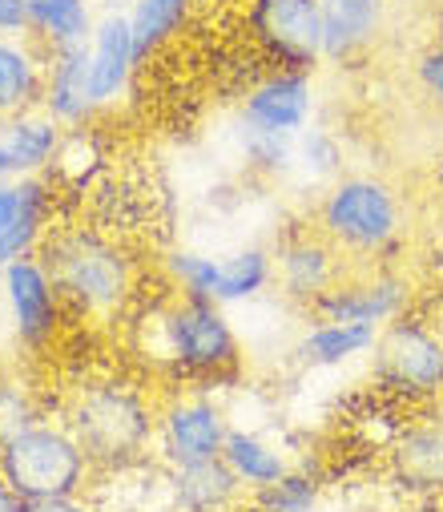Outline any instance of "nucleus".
<instances>
[{"mask_svg": "<svg viewBox=\"0 0 443 512\" xmlns=\"http://www.w3.org/2000/svg\"><path fill=\"white\" fill-rule=\"evenodd\" d=\"M150 331V355L182 388L214 392L242 379V343L222 303L178 295L150 319Z\"/></svg>", "mask_w": 443, "mask_h": 512, "instance_id": "f257e3e1", "label": "nucleus"}, {"mask_svg": "<svg viewBox=\"0 0 443 512\" xmlns=\"http://www.w3.org/2000/svg\"><path fill=\"white\" fill-rule=\"evenodd\" d=\"M315 230L351 263L395 267L407 230L403 194L379 174H343L319 194Z\"/></svg>", "mask_w": 443, "mask_h": 512, "instance_id": "f03ea898", "label": "nucleus"}, {"mask_svg": "<svg viewBox=\"0 0 443 512\" xmlns=\"http://www.w3.org/2000/svg\"><path fill=\"white\" fill-rule=\"evenodd\" d=\"M41 259L73 315L109 319L133 299V259L129 250L97 226L49 230Z\"/></svg>", "mask_w": 443, "mask_h": 512, "instance_id": "7ed1b4c3", "label": "nucleus"}, {"mask_svg": "<svg viewBox=\"0 0 443 512\" xmlns=\"http://www.w3.org/2000/svg\"><path fill=\"white\" fill-rule=\"evenodd\" d=\"M73 436L81 440L85 456L93 460V468L105 472H121L129 464H137L150 444H158V408L145 400L141 388L125 379H101L77 392V400L69 404V420Z\"/></svg>", "mask_w": 443, "mask_h": 512, "instance_id": "20e7f679", "label": "nucleus"}, {"mask_svg": "<svg viewBox=\"0 0 443 512\" xmlns=\"http://www.w3.org/2000/svg\"><path fill=\"white\" fill-rule=\"evenodd\" d=\"M0 476L25 500L81 496L93 476V460L85 456V448L69 424L41 420L0 452Z\"/></svg>", "mask_w": 443, "mask_h": 512, "instance_id": "39448f33", "label": "nucleus"}, {"mask_svg": "<svg viewBox=\"0 0 443 512\" xmlns=\"http://www.w3.org/2000/svg\"><path fill=\"white\" fill-rule=\"evenodd\" d=\"M371 375L379 392L395 400H431L443 392V331L399 315L387 323L371 347Z\"/></svg>", "mask_w": 443, "mask_h": 512, "instance_id": "423d86ee", "label": "nucleus"}, {"mask_svg": "<svg viewBox=\"0 0 443 512\" xmlns=\"http://www.w3.org/2000/svg\"><path fill=\"white\" fill-rule=\"evenodd\" d=\"M246 37L270 69L315 73L323 65L319 0H246Z\"/></svg>", "mask_w": 443, "mask_h": 512, "instance_id": "0eeeda50", "label": "nucleus"}, {"mask_svg": "<svg viewBox=\"0 0 443 512\" xmlns=\"http://www.w3.org/2000/svg\"><path fill=\"white\" fill-rule=\"evenodd\" d=\"M0 307L9 315L13 339L21 343V351L41 355L53 347V339L61 331L65 299H61L41 254H25V259L0 271Z\"/></svg>", "mask_w": 443, "mask_h": 512, "instance_id": "6e6552de", "label": "nucleus"}, {"mask_svg": "<svg viewBox=\"0 0 443 512\" xmlns=\"http://www.w3.org/2000/svg\"><path fill=\"white\" fill-rule=\"evenodd\" d=\"M411 307V283L395 267H363L347 271L331 291H323L307 311L327 323H359L383 331Z\"/></svg>", "mask_w": 443, "mask_h": 512, "instance_id": "1a4fd4ad", "label": "nucleus"}, {"mask_svg": "<svg viewBox=\"0 0 443 512\" xmlns=\"http://www.w3.org/2000/svg\"><path fill=\"white\" fill-rule=\"evenodd\" d=\"M230 436L226 408L214 400V392L182 388L178 396L158 408V456L170 468H190L202 460H218Z\"/></svg>", "mask_w": 443, "mask_h": 512, "instance_id": "9d476101", "label": "nucleus"}, {"mask_svg": "<svg viewBox=\"0 0 443 512\" xmlns=\"http://www.w3.org/2000/svg\"><path fill=\"white\" fill-rule=\"evenodd\" d=\"M238 117H242V130L299 138L315 117V73H294V69L262 73L242 93Z\"/></svg>", "mask_w": 443, "mask_h": 512, "instance_id": "9b49d317", "label": "nucleus"}, {"mask_svg": "<svg viewBox=\"0 0 443 512\" xmlns=\"http://www.w3.org/2000/svg\"><path fill=\"white\" fill-rule=\"evenodd\" d=\"M343 275H347V259L315 226L290 230L274 246V283L290 303H299V307H311Z\"/></svg>", "mask_w": 443, "mask_h": 512, "instance_id": "f8f14e48", "label": "nucleus"}, {"mask_svg": "<svg viewBox=\"0 0 443 512\" xmlns=\"http://www.w3.org/2000/svg\"><path fill=\"white\" fill-rule=\"evenodd\" d=\"M53 206L49 178H0V271L25 254H41L53 230Z\"/></svg>", "mask_w": 443, "mask_h": 512, "instance_id": "ddd939ff", "label": "nucleus"}, {"mask_svg": "<svg viewBox=\"0 0 443 512\" xmlns=\"http://www.w3.org/2000/svg\"><path fill=\"white\" fill-rule=\"evenodd\" d=\"M323 9V65L363 61L391 21V0H319Z\"/></svg>", "mask_w": 443, "mask_h": 512, "instance_id": "4468645a", "label": "nucleus"}, {"mask_svg": "<svg viewBox=\"0 0 443 512\" xmlns=\"http://www.w3.org/2000/svg\"><path fill=\"white\" fill-rule=\"evenodd\" d=\"M137 49H133V29L125 13H101L89 37V81H93V101L97 109H109L125 97L133 73H137Z\"/></svg>", "mask_w": 443, "mask_h": 512, "instance_id": "2eb2a0df", "label": "nucleus"}, {"mask_svg": "<svg viewBox=\"0 0 443 512\" xmlns=\"http://www.w3.org/2000/svg\"><path fill=\"white\" fill-rule=\"evenodd\" d=\"M65 146V125L45 109L0 121V178H41Z\"/></svg>", "mask_w": 443, "mask_h": 512, "instance_id": "dca6fc26", "label": "nucleus"}, {"mask_svg": "<svg viewBox=\"0 0 443 512\" xmlns=\"http://www.w3.org/2000/svg\"><path fill=\"white\" fill-rule=\"evenodd\" d=\"M41 109L53 121H61L65 130H81V125H89L101 113L97 101H93V81H89V45L49 53Z\"/></svg>", "mask_w": 443, "mask_h": 512, "instance_id": "f3484780", "label": "nucleus"}, {"mask_svg": "<svg viewBox=\"0 0 443 512\" xmlns=\"http://www.w3.org/2000/svg\"><path fill=\"white\" fill-rule=\"evenodd\" d=\"M49 53L33 37H0V121L41 109Z\"/></svg>", "mask_w": 443, "mask_h": 512, "instance_id": "a211bd4d", "label": "nucleus"}, {"mask_svg": "<svg viewBox=\"0 0 443 512\" xmlns=\"http://www.w3.org/2000/svg\"><path fill=\"white\" fill-rule=\"evenodd\" d=\"M391 476L419 496L443 492V420H415L395 436Z\"/></svg>", "mask_w": 443, "mask_h": 512, "instance_id": "6ab92c4d", "label": "nucleus"}, {"mask_svg": "<svg viewBox=\"0 0 443 512\" xmlns=\"http://www.w3.org/2000/svg\"><path fill=\"white\" fill-rule=\"evenodd\" d=\"M242 496L246 484L230 472L222 456L190 468H170V500L178 512H234Z\"/></svg>", "mask_w": 443, "mask_h": 512, "instance_id": "aec40b11", "label": "nucleus"}, {"mask_svg": "<svg viewBox=\"0 0 443 512\" xmlns=\"http://www.w3.org/2000/svg\"><path fill=\"white\" fill-rule=\"evenodd\" d=\"M379 331L375 327H359V323H327V319H311L307 331L294 343V355H299L303 367H347L359 355H371Z\"/></svg>", "mask_w": 443, "mask_h": 512, "instance_id": "412c9836", "label": "nucleus"}, {"mask_svg": "<svg viewBox=\"0 0 443 512\" xmlns=\"http://www.w3.org/2000/svg\"><path fill=\"white\" fill-rule=\"evenodd\" d=\"M97 5L93 0H29V37L45 53H61L73 45H89L93 25H97Z\"/></svg>", "mask_w": 443, "mask_h": 512, "instance_id": "4be33fe9", "label": "nucleus"}, {"mask_svg": "<svg viewBox=\"0 0 443 512\" xmlns=\"http://www.w3.org/2000/svg\"><path fill=\"white\" fill-rule=\"evenodd\" d=\"M222 460L246 484L250 496L262 492V488H270L274 480H282L290 472V456L274 440H266V436H258L250 428H230L226 448H222Z\"/></svg>", "mask_w": 443, "mask_h": 512, "instance_id": "5701e85b", "label": "nucleus"}, {"mask_svg": "<svg viewBox=\"0 0 443 512\" xmlns=\"http://www.w3.org/2000/svg\"><path fill=\"white\" fill-rule=\"evenodd\" d=\"M194 5L198 0H133V5L125 9L129 29H133V49H137L141 65L150 57H158L190 25Z\"/></svg>", "mask_w": 443, "mask_h": 512, "instance_id": "b1692460", "label": "nucleus"}, {"mask_svg": "<svg viewBox=\"0 0 443 512\" xmlns=\"http://www.w3.org/2000/svg\"><path fill=\"white\" fill-rule=\"evenodd\" d=\"M270 287H274V250L250 242L230 254H218V295L214 299L222 307L250 303Z\"/></svg>", "mask_w": 443, "mask_h": 512, "instance_id": "393cba45", "label": "nucleus"}, {"mask_svg": "<svg viewBox=\"0 0 443 512\" xmlns=\"http://www.w3.org/2000/svg\"><path fill=\"white\" fill-rule=\"evenodd\" d=\"M323 492H327L323 472L290 464L282 480L254 492V512H323Z\"/></svg>", "mask_w": 443, "mask_h": 512, "instance_id": "a878e982", "label": "nucleus"}, {"mask_svg": "<svg viewBox=\"0 0 443 512\" xmlns=\"http://www.w3.org/2000/svg\"><path fill=\"white\" fill-rule=\"evenodd\" d=\"M294 174L331 186L335 178H343V142L331 130H323V125H307L294 138Z\"/></svg>", "mask_w": 443, "mask_h": 512, "instance_id": "bb28decb", "label": "nucleus"}, {"mask_svg": "<svg viewBox=\"0 0 443 512\" xmlns=\"http://www.w3.org/2000/svg\"><path fill=\"white\" fill-rule=\"evenodd\" d=\"M41 420H45V412H41L37 392L29 388V379H21L13 371H0V452Z\"/></svg>", "mask_w": 443, "mask_h": 512, "instance_id": "cd10ccee", "label": "nucleus"}, {"mask_svg": "<svg viewBox=\"0 0 443 512\" xmlns=\"http://www.w3.org/2000/svg\"><path fill=\"white\" fill-rule=\"evenodd\" d=\"M166 275L178 295L186 299H210L218 303V259L202 250H170L166 254Z\"/></svg>", "mask_w": 443, "mask_h": 512, "instance_id": "c85d7f7f", "label": "nucleus"}, {"mask_svg": "<svg viewBox=\"0 0 443 512\" xmlns=\"http://www.w3.org/2000/svg\"><path fill=\"white\" fill-rule=\"evenodd\" d=\"M242 158H246V170L258 178H286L294 174V138L242 130Z\"/></svg>", "mask_w": 443, "mask_h": 512, "instance_id": "c756f323", "label": "nucleus"}, {"mask_svg": "<svg viewBox=\"0 0 443 512\" xmlns=\"http://www.w3.org/2000/svg\"><path fill=\"white\" fill-rule=\"evenodd\" d=\"M415 85L427 101H435L443 109V41H431L419 57H415Z\"/></svg>", "mask_w": 443, "mask_h": 512, "instance_id": "7c9ffc66", "label": "nucleus"}, {"mask_svg": "<svg viewBox=\"0 0 443 512\" xmlns=\"http://www.w3.org/2000/svg\"><path fill=\"white\" fill-rule=\"evenodd\" d=\"M29 0H0V37H29Z\"/></svg>", "mask_w": 443, "mask_h": 512, "instance_id": "2f4dec72", "label": "nucleus"}, {"mask_svg": "<svg viewBox=\"0 0 443 512\" xmlns=\"http://www.w3.org/2000/svg\"><path fill=\"white\" fill-rule=\"evenodd\" d=\"M25 512H93L81 496H57V500H29Z\"/></svg>", "mask_w": 443, "mask_h": 512, "instance_id": "473e14b6", "label": "nucleus"}, {"mask_svg": "<svg viewBox=\"0 0 443 512\" xmlns=\"http://www.w3.org/2000/svg\"><path fill=\"white\" fill-rule=\"evenodd\" d=\"M25 508H29V500L5 476H0V512H25Z\"/></svg>", "mask_w": 443, "mask_h": 512, "instance_id": "72a5a7b5", "label": "nucleus"}, {"mask_svg": "<svg viewBox=\"0 0 443 512\" xmlns=\"http://www.w3.org/2000/svg\"><path fill=\"white\" fill-rule=\"evenodd\" d=\"M93 5H97L101 13H125V9L133 5V0H93Z\"/></svg>", "mask_w": 443, "mask_h": 512, "instance_id": "f704fd0d", "label": "nucleus"}, {"mask_svg": "<svg viewBox=\"0 0 443 512\" xmlns=\"http://www.w3.org/2000/svg\"><path fill=\"white\" fill-rule=\"evenodd\" d=\"M331 512H347V508H331Z\"/></svg>", "mask_w": 443, "mask_h": 512, "instance_id": "c9c22d12", "label": "nucleus"}, {"mask_svg": "<svg viewBox=\"0 0 443 512\" xmlns=\"http://www.w3.org/2000/svg\"><path fill=\"white\" fill-rule=\"evenodd\" d=\"M198 5H202V0H198Z\"/></svg>", "mask_w": 443, "mask_h": 512, "instance_id": "e433bc0d", "label": "nucleus"}, {"mask_svg": "<svg viewBox=\"0 0 443 512\" xmlns=\"http://www.w3.org/2000/svg\"><path fill=\"white\" fill-rule=\"evenodd\" d=\"M0 311H5V307H0Z\"/></svg>", "mask_w": 443, "mask_h": 512, "instance_id": "4c0bfd02", "label": "nucleus"}]
</instances>
